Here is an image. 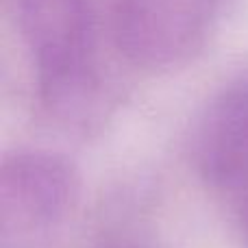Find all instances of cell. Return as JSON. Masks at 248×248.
I'll use <instances>...</instances> for the list:
<instances>
[{
    "mask_svg": "<svg viewBox=\"0 0 248 248\" xmlns=\"http://www.w3.org/2000/svg\"><path fill=\"white\" fill-rule=\"evenodd\" d=\"M16 16L46 111L68 124L90 120L103 94L92 0H16Z\"/></svg>",
    "mask_w": 248,
    "mask_h": 248,
    "instance_id": "6da1fadb",
    "label": "cell"
},
{
    "mask_svg": "<svg viewBox=\"0 0 248 248\" xmlns=\"http://www.w3.org/2000/svg\"><path fill=\"white\" fill-rule=\"evenodd\" d=\"M78 179L65 159L48 153H16L0 170V205L7 220L44 227L65 216L77 201Z\"/></svg>",
    "mask_w": 248,
    "mask_h": 248,
    "instance_id": "3957f363",
    "label": "cell"
},
{
    "mask_svg": "<svg viewBox=\"0 0 248 248\" xmlns=\"http://www.w3.org/2000/svg\"><path fill=\"white\" fill-rule=\"evenodd\" d=\"M216 0H113V42L135 68L187 63L209 37Z\"/></svg>",
    "mask_w": 248,
    "mask_h": 248,
    "instance_id": "7a4b0ae2",
    "label": "cell"
},
{
    "mask_svg": "<svg viewBox=\"0 0 248 248\" xmlns=\"http://www.w3.org/2000/svg\"><path fill=\"white\" fill-rule=\"evenodd\" d=\"M194 159L214 187H248V81L227 87L209 103L194 137Z\"/></svg>",
    "mask_w": 248,
    "mask_h": 248,
    "instance_id": "277c9868",
    "label": "cell"
},
{
    "mask_svg": "<svg viewBox=\"0 0 248 248\" xmlns=\"http://www.w3.org/2000/svg\"><path fill=\"white\" fill-rule=\"evenodd\" d=\"M111 248H153V246L137 244V242H124V244H118V246H111Z\"/></svg>",
    "mask_w": 248,
    "mask_h": 248,
    "instance_id": "5b68a950",
    "label": "cell"
}]
</instances>
